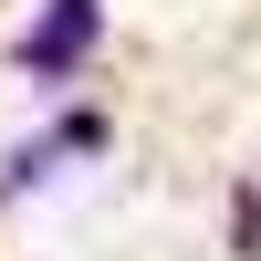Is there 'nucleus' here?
<instances>
[{
  "label": "nucleus",
  "mask_w": 261,
  "mask_h": 261,
  "mask_svg": "<svg viewBox=\"0 0 261 261\" xmlns=\"http://www.w3.org/2000/svg\"><path fill=\"white\" fill-rule=\"evenodd\" d=\"M94 0H53V11L32 21V42H21V73H73L84 53H94Z\"/></svg>",
  "instance_id": "obj_1"
},
{
  "label": "nucleus",
  "mask_w": 261,
  "mask_h": 261,
  "mask_svg": "<svg viewBox=\"0 0 261 261\" xmlns=\"http://www.w3.org/2000/svg\"><path fill=\"white\" fill-rule=\"evenodd\" d=\"M230 241H241V261H261V188H241V220H230Z\"/></svg>",
  "instance_id": "obj_2"
}]
</instances>
